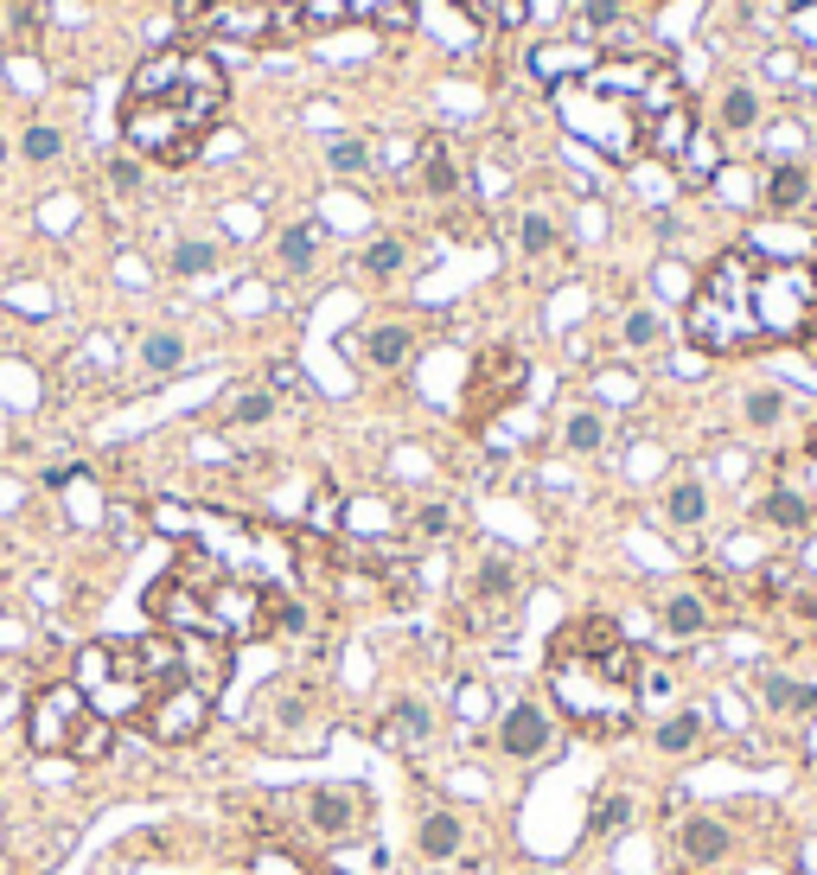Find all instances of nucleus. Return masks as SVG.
<instances>
[{"mask_svg": "<svg viewBox=\"0 0 817 875\" xmlns=\"http://www.w3.org/2000/svg\"><path fill=\"white\" fill-rule=\"evenodd\" d=\"M811 333H817V269L805 257H773L760 243H735L689 288L684 339L709 359L798 345Z\"/></svg>", "mask_w": 817, "mask_h": 875, "instance_id": "f257e3e1", "label": "nucleus"}, {"mask_svg": "<svg viewBox=\"0 0 817 875\" xmlns=\"http://www.w3.org/2000/svg\"><path fill=\"white\" fill-rule=\"evenodd\" d=\"M543 684H549L556 716L582 735H626L633 716L645 710L638 645L607 614L562 620L543 652Z\"/></svg>", "mask_w": 817, "mask_h": 875, "instance_id": "f03ea898", "label": "nucleus"}, {"mask_svg": "<svg viewBox=\"0 0 817 875\" xmlns=\"http://www.w3.org/2000/svg\"><path fill=\"white\" fill-rule=\"evenodd\" d=\"M122 103H167L211 134L218 115H224V103H230V78L204 46H160V52H148L134 64Z\"/></svg>", "mask_w": 817, "mask_h": 875, "instance_id": "7ed1b4c3", "label": "nucleus"}, {"mask_svg": "<svg viewBox=\"0 0 817 875\" xmlns=\"http://www.w3.org/2000/svg\"><path fill=\"white\" fill-rule=\"evenodd\" d=\"M26 742L58 761H97L109 754V722L90 710V696L71 677H58V684H39L26 703Z\"/></svg>", "mask_w": 817, "mask_h": 875, "instance_id": "20e7f679", "label": "nucleus"}, {"mask_svg": "<svg viewBox=\"0 0 817 875\" xmlns=\"http://www.w3.org/2000/svg\"><path fill=\"white\" fill-rule=\"evenodd\" d=\"M122 134H128V148L141 160H153V167H185L204 148L199 122H185L167 103H122Z\"/></svg>", "mask_w": 817, "mask_h": 875, "instance_id": "39448f33", "label": "nucleus"}, {"mask_svg": "<svg viewBox=\"0 0 817 875\" xmlns=\"http://www.w3.org/2000/svg\"><path fill=\"white\" fill-rule=\"evenodd\" d=\"M524 378H531V364H524L517 345H485L480 359H473V371H466V396H460L466 429H485L498 410H511L517 390H524Z\"/></svg>", "mask_w": 817, "mask_h": 875, "instance_id": "423d86ee", "label": "nucleus"}, {"mask_svg": "<svg viewBox=\"0 0 817 875\" xmlns=\"http://www.w3.org/2000/svg\"><path fill=\"white\" fill-rule=\"evenodd\" d=\"M211 703L218 696L211 691H199L192 677H173L167 691L153 696L148 710H141V728H148L160 747H179V742H199L204 728H211Z\"/></svg>", "mask_w": 817, "mask_h": 875, "instance_id": "0eeeda50", "label": "nucleus"}, {"mask_svg": "<svg viewBox=\"0 0 817 875\" xmlns=\"http://www.w3.org/2000/svg\"><path fill=\"white\" fill-rule=\"evenodd\" d=\"M192 32H199V39L262 46V39H275V32H281V13H275V0H218V7L192 13Z\"/></svg>", "mask_w": 817, "mask_h": 875, "instance_id": "6e6552de", "label": "nucleus"}, {"mask_svg": "<svg viewBox=\"0 0 817 875\" xmlns=\"http://www.w3.org/2000/svg\"><path fill=\"white\" fill-rule=\"evenodd\" d=\"M498 747H505L511 761H543V754H556V716H549L543 703H511L505 722H498Z\"/></svg>", "mask_w": 817, "mask_h": 875, "instance_id": "1a4fd4ad", "label": "nucleus"}, {"mask_svg": "<svg viewBox=\"0 0 817 875\" xmlns=\"http://www.w3.org/2000/svg\"><path fill=\"white\" fill-rule=\"evenodd\" d=\"M511 607H517V563H505V556H485L480 575H473V594H466V614H473V626H492V620H505Z\"/></svg>", "mask_w": 817, "mask_h": 875, "instance_id": "9d476101", "label": "nucleus"}, {"mask_svg": "<svg viewBox=\"0 0 817 875\" xmlns=\"http://www.w3.org/2000/svg\"><path fill=\"white\" fill-rule=\"evenodd\" d=\"M728 849H735V831L722 818H684L677 824V856H684L689 869H715V863H728Z\"/></svg>", "mask_w": 817, "mask_h": 875, "instance_id": "9b49d317", "label": "nucleus"}, {"mask_svg": "<svg viewBox=\"0 0 817 875\" xmlns=\"http://www.w3.org/2000/svg\"><path fill=\"white\" fill-rule=\"evenodd\" d=\"M364 793H345V786H326V793L306 798V824L320 831V837H357V824H364Z\"/></svg>", "mask_w": 817, "mask_h": 875, "instance_id": "f8f14e48", "label": "nucleus"}, {"mask_svg": "<svg viewBox=\"0 0 817 875\" xmlns=\"http://www.w3.org/2000/svg\"><path fill=\"white\" fill-rule=\"evenodd\" d=\"M415 185H422L428 199H454L460 192V160H454V148H447L441 134L415 141Z\"/></svg>", "mask_w": 817, "mask_h": 875, "instance_id": "ddd939ff", "label": "nucleus"}, {"mask_svg": "<svg viewBox=\"0 0 817 875\" xmlns=\"http://www.w3.org/2000/svg\"><path fill=\"white\" fill-rule=\"evenodd\" d=\"M766 211L773 218H791V211H805V199H811V167H798V160H779L773 173H766Z\"/></svg>", "mask_w": 817, "mask_h": 875, "instance_id": "4468645a", "label": "nucleus"}, {"mask_svg": "<svg viewBox=\"0 0 817 875\" xmlns=\"http://www.w3.org/2000/svg\"><path fill=\"white\" fill-rule=\"evenodd\" d=\"M594 64H601V58H594V46H536V52H531V71L543 83H562V78L582 83Z\"/></svg>", "mask_w": 817, "mask_h": 875, "instance_id": "2eb2a0df", "label": "nucleus"}, {"mask_svg": "<svg viewBox=\"0 0 817 875\" xmlns=\"http://www.w3.org/2000/svg\"><path fill=\"white\" fill-rule=\"evenodd\" d=\"M408 352H415V333H408L403 320H383V326H371V333H364V364H377V371L408 364Z\"/></svg>", "mask_w": 817, "mask_h": 875, "instance_id": "dca6fc26", "label": "nucleus"}, {"mask_svg": "<svg viewBox=\"0 0 817 875\" xmlns=\"http://www.w3.org/2000/svg\"><path fill=\"white\" fill-rule=\"evenodd\" d=\"M460 844H466V824H460L454 812H428V818H422V831H415V849H422L428 863L460 856Z\"/></svg>", "mask_w": 817, "mask_h": 875, "instance_id": "f3484780", "label": "nucleus"}, {"mask_svg": "<svg viewBox=\"0 0 817 875\" xmlns=\"http://www.w3.org/2000/svg\"><path fill=\"white\" fill-rule=\"evenodd\" d=\"M760 696H766V710H779V716H811L817 710V684H798V677H779V671L760 677Z\"/></svg>", "mask_w": 817, "mask_h": 875, "instance_id": "a211bd4d", "label": "nucleus"}, {"mask_svg": "<svg viewBox=\"0 0 817 875\" xmlns=\"http://www.w3.org/2000/svg\"><path fill=\"white\" fill-rule=\"evenodd\" d=\"M703 735H709V716L703 710H677V716L658 722V754H689V747H703Z\"/></svg>", "mask_w": 817, "mask_h": 875, "instance_id": "6ab92c4d", "label": "nucleus"}, {"mask_svg": "<svg viewBox=\"0 0 817 875\" xmlns=\"http://www.w3.org/2000/svg\"><path fill=\"white\" fill-rule=\"evenodd\" d=\"M664 517H670L677 531H696V524L709 517V492H703V480H677V486L664 492Z\"/></svg>", "mask_w": 817, "mask_h": 875, "instance_id": "aec40b11", "label": "nucleus"}, {"mask_svg": "<svg viewBox=\"0 0 817 875\" xmlns=\"http://www.w3.org/2000/svg\"><path fill=\"white\" fill-rule=\"evenodd\" d=\"M664 626H670V633H677V640H696V633H709V601H703V594H670V601H664Z\"/></svg>", "mask_w": 817, "mask_h": 875, "instance_id": "412c9836", "label": "nucleus"}, {"mask_svg": "<svg viewBox=\"0 0 817 875\" xmlns=\"http://www.w3.org/2000/svg\"><path fill=\"white\" fill-rule=\"evenodd\" d=\"M460 7H466L473 27H485V32H511V27L531 20V0H460Z\"/></svg>", "mask_w": 817, "mask_h": 875, "instance_id": "4be33fe9", "label": "nucleus"}, {"mask_svg": "<svg viewBox=\"0 0 817 875\" xmlns=\"http://www.w3.org/2000/svg\"><path fill=\"white\" fill-rule=\"evenodd\" d=\"M601 441H607V415L601 410H575L562 422V447L568 454H601Z\"/></svg>", "mask_w": 817, "mask_h": 875, "instance_id": "5701e85b", "label": "nucleus"}, {"mask_svg": "<svg viewBox=\"0 0 817 875\" xmlns=\"http://www.w3.org/2000/svg\"><path fill=\"white\" fill-rule=\"evenodd\" d=\"M434 735V716H428V703H396L390 710V742H408V747H422Z\"/></svg>", "mask_w": 817, "mask_h": 875, "instance_id": "b1692460", "label": "nucleus"}, {"mask_svg": "<svg viewBox=\"0 0 817 875\" xmlns=\"http://www.w3.org/2000/svg\"><path fill=\"white\" fill-rule=\"evenodd\" d=\"M626 824H633V798L626 793H601L594 798V812H587V831H594V837H619Z\"/></svg>", "mask_w": 817, "mask_h": 875, "instance_id": "393cba45", "label": "nucleus"}, {"mask_svg": "<svg viewBox=\"0 0 817 875\" xmlns=\"http://www.w3.org/2000/svg\"><path fill=\"white\" fill-rule=\"evenodd\" d=\"M141 364H148V378H173L179 364H185V339L179 333H153L141 345Z\"/></svg>", "mask_w": 817, "mask_h": 875, "instance_id": "a878e982", "label": "nucleus"}, {"mask_svg": "<svg viewBox=\"0 0 817 875\" xmlns=\"http://www.w3.org/2000/svg\"><path fill=\"white\" fill-rule=\"evenodd\" d=\"M313 257H320V231H313V224H294V231H281V269H288V275L313 269Z\"/></svg>", "mask_w": 817, "mask_h": 875, "instance_id": "bb28decb", "label": "nucleus"}, {"mask_svg": "<svg viewBox=\"0 0 817 875\" xmlns=\"http://www.w3.org/2000/svg\"><path fill=\"white\" fill-rule=\"evenodd\" d=\"M760 517H766V524H779V531H798V524L811 517V499H805V492H791V486H779L760 505Z\"/></svg>", "mask_w": 817, "mask_h": 875, "instance_id": "cd10ccee", "label": "nucleus"}, {"mask_svg": "<svg viewBox=\"0 0 817 875\" xmlns=\"http://www.w3.org/2000/svg\"><path fill=\"white\" fill-rule=\"evenodd\" d=\"M403 262H408V243H403V237H383V243H371V250L357 257V269H364L371 282H383V275H396Z\"/></svg>", "mask_w": 817, "mask_h": 875, "instance_id": "c85d7f7f", "label": "nucleus"}, {"mask_svg": "<svg viewBox=\"0 0 817 875\" xmlns=\"http://www.w3.org/2000/svg\"><path fill=\"white\" fill-rule=\"evenodd\" d=\"M754 122H760V97H754L747 83H735V90L722 97V129L740 134V129H754Z\"/></svg>", "mask_w": 817, "mask_h": 875, "instance_id": "c756f323", "label": "nucleus"}, {"mask_svg": "<svg viewBox=\"0 0 817 875\" xmlns=\"http://www.w3.org/2000/svg\"><path fill=\"white\" fill-rule=\"evenodd\" d=\"M517 243H524V257H543V250H556V224H549L543 211H524V224H517Z\"/></svg>", "mask_w": 817, "mask_h": 875, "instance_id": "7c9ffc66", "label": "nucleus"}, {"mask_svg": "<svg viewBox=\"0 0 817 875\" xmlns=\"http://www.w3.org/2000/svg\"><path fill=\"white\" fill-rule=\"evenodd\" d=\"M658 339H664V320H658V313H652V308L626 313V345H633V352H652Z\"/></svg>", "mask_w": 817, "mask_h": 875, "instance_id": "2f4dec72", "label": "nucleus"}, {"mask_svg": "<svg viewBox=\"0 0 817 875\" xmlns=\"http://www.w3.org/2000/svg\"><path fill=\"white\" fill-rule=\"evenodd\" d=\"M306 7V20H313V27H339V20H364V0H301Z\"/></svg>", "mask_w": 817, "mask_h": 875, "instance_id": "473e14b6", "label": "nucleus"}, {"mask_svg": "<svg viewBox=\"0 0 817 875\" xmlns=\"http://www.w3.org/2000/svg\"><path fill=\"white\" fill-rule=\"evenodd\" d=\"M211 262H218V250H211V243H199V237H185V243L173 250V275H204Z\"/></svg>", "mask_w": 817, "mask_h": 875, "instance_id": "72a5a7b5", "label": "nucleus"}, {"mask_svg": "<svg viewBox=\"0 0 817 875\" xmlns=\"http://www.w3.org/2000/svg\"><path fill=\"white\" fill-rule=\"evenodd\" d=\"M747 422H754V429H773V422H779V415H786V396H779V390H754V396H747Z\"/></svg>", "mask_w": 817, "mask_h": 875, "instance_id": "f704fd0d", "label": "nucleus"}, {"mask_svg": "<svg viewBox=\"0 0 817 875\" xmlns=\"http://www.w3.org/2000/svg\"><path fill=\"white\" fill-rule=\"evenodd\" d=\"M364 167H371V148L352 141V134H339L332 141V173H364Z\"/></svg>", "mask_w": 817, "mask_h": 875, "instance_id": "c9c22d12", "label": "nucleus"}, {"mask_svg": "<svg viewBox=\"0 0 817 875\" xmlns=\"http://www.w3.org/2000/svg\"><path fill=\"white\" fill-rule=\"evenodd\" d=\"M269 410H275L269 390H236V396H230V422H262Z\"/></svg>", "mask_w": 817, "mask_h": 875, "instance_id": "e433bc0d", "label": "nucleus"}, {"mask_svg": "<svg viewBox=\"0 0 817 875\" xmlns=\"http://www.w3.org/2000/svg\"><path fill=\"white\" fill-rule=\"evenodd\" d=\"M58 154H64V134L46 129V122H32V129H26V160H58Z\"/></svg>", "mask_w": 817, "mask_h": 875, "instance_id": "4c0bfd02", "label": "nucleus"}, {"mask_svg": "<svg viewBox=\"0 0 817 875\" xmlns=\"http://www.w3.org/2000/svg\"><path fill=\"white\" fill-rule=\"evenodd\" d=\"M441 531H447V512H441V505H428V512H422V537H441Z\"/></svg>", "mask_w": 817, "mask_h": 875, "instance_id": "58836bf2", "label": "nucleus"}, {"mask_svg": "<svg viewBox=\"0 0 817 875\" xmlns=\"http://www.w3.org/2000/svg\"><path fill=\"white\" fill-rule=\"evenodd\" d=\"M204 7H218V0H192V13H204Z\"/></svg>", "mask_w": 817, "mask_h": 875, "instance_id": "ea45409f", "label": "nucleus"}]
</instances>
